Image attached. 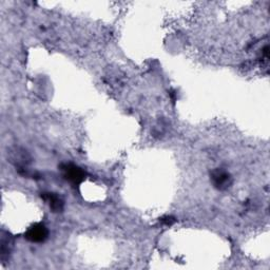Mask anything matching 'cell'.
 <instances>
[{
    "label": "cell",
    "mask_w": 270,
    "mask_h": 270,
    "mask_svg": "<svg viewBox=\"0 0 270 270\" xmlns=\"http://www.w3.org/2000/svg\"><path fill=\"white\" fill-rule=\"evenodd\" d=\"M61 169L63 171L64 177L74 185L82 183L84 178H86V172H84L80 167L75 166L73 164H64Z\"/></svg>",
    "instance_id": "1"
},
{
    "label": "cell",
    "mask_w": 270,
    "mask_h": 270,
    "mask_svg": "<svg viewBox=\"0 0 270 270\" xmlns=\"http://www.w3.org/2000/svg\"><path fill=\"white\" fill-rule=\"evenodd\" d=\"M48 236L49 230L47 227L41 223L32 225L24 233V237L27 241L33 242V243H42V242H45L48 238Z\"/></svg>",
    "instance_id": "2"
},
{
    "label": "cell",
    "mask_w": 270,
    "mask_h": 270,
    "mask_svg": "<svg viewBox=\"0 0 270 270\" xmlns=\"http://www.w3.org/2000/svg\"><path fill=\"white\" fill-rule=\"evenodd\" d=\"M211 181L213 186L219 190L228 189L232 184L231 175L222 168H218L211 172Z\"/></svg>",
    "instance_id": "3"
},
{
    "label": "cell",
    "mask_w": 270,
    "mask_h": 270,
    "mask_svg": "<svg viewBox=\"0 0 270 270\" xmlns=\"http://www.w3.org/2000/svg\"><path fill=\"white\" fill-rule=\"evenodd\" d=\"M41 197L49 204L50 208L54 212H61L64 209V201L63 198L56 193L52 192H45L41 193Z\"/></svg>",
    "instance_id": "4"
},
{
    "label": "cell",
    "mask_w": 270,
    "mask_h": 270,
    "mask_svg": "<svg viewBox=\"0 0 270 270\" xmlns=\"http://www.w3.org/2000/svg\"><path fill=\"white\" fill-rule=\"evenodd\" d=\"M11 246H12V242L10 241L9 235H7V236L3 235V238H2V258H3V260H5L7 255L10 254Z\"/></svg>",
    "instance_id": "5"
},
{
    "label": "cell",
    "mask_w": 270,
    "mask_h": 270,
    "mask_svg": "<svg viewBox=\"0 0 270 270\" xmlns=\"http://www.w3.org/2000/svg\"><path fill=\"white\" fill-rule=\"evenodd\" d=\"M161 222H162V224H164L166 226H171L176 222V220L173 217H165V218L161 219Z\"/></svg>",
    "instance_id": "6"
}]
</instances>
